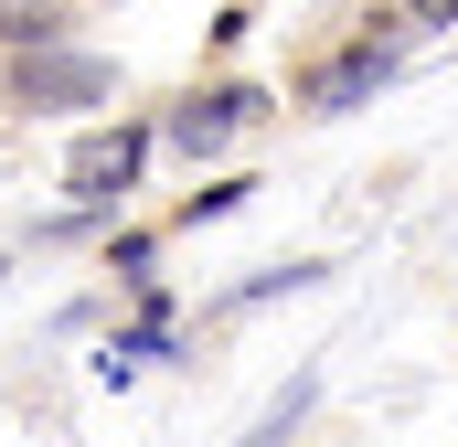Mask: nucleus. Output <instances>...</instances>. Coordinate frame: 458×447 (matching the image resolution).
I'll return each mask as SVG.
<instances>
[{
  "mask_svg": "<svg viewBox=\"0 0 458 447\" xmlns=\"http://www.w3.org/2000/svg\"><path fill=\"white\" fill-rule=\"evenodd\" d=\"M320 277H331V256H288V266H256V277L234 288L214 320H245V309H267V299H299V288H320Z\"/></svg>",
  "mask_w": 458,
  "mask_h": 447,
  "instance_id": "423d86ee",
  "label": "nucleus"
},
{
  "mask_svg": "<svg viewBox=\"0 0 458 447\" xmlns=\"http://www.w3.org/2000/svg\"><path fill=\"white\" fill-rule=\"evenodd\" d=\"M405 11V32H458V0H394Z\"/></svg>",
  "mask_w": 458,
  "mask_h": 447,
  "instance_id": "9d476101",
  "label": "nucleus"
},
{
  "mask_svg": "<svg viewBox=\"0 0 458 447\" xmlns=\"http://www.w3.org/2000/svg\"><path fill=\"white\" fill-rule=\"evenodd\" d=\"M310 405H320V373H299V384H288V394H277V405H267V416H256L234 447H288L299 426H310Z\"/></svg>",
  "mask_w": 458,
  "mask_h": 447,
  "instance_id": "6e6552de",
  "label": "nucleus"
},
{
  "mask_svg": "<svg viewBox=\"0 0 458 447\" xmlns=\"http://www.w3.org/2000/svg\"><path fill=\"white\" fill-rule=\"evenodd\" d=\"M43 43H75V0H0V64Z\"/></svg>",
  "mask_w": 458,
  "mask_h": 447,
  "instance_id": "39448f33",
  "label": "nucleus"
},
{
  "mask_svg": "<svg viewBox=\"0 0 458 447\" xmlns=\"http://www.w3.org/2000/svg\"><path fill=\"white\" fill-rule=\"evenodd\" d=\"M405 54H416L405 11H373V21H352V32H320V43L288 64V107L299 117H352V107H373V97L405 75Z\"/></svg>",
  "mask_w": 458,
  "mask_h": 447,
  "instance_id": "f257e3e1",
  "label": "nucleus"
},
{
  "mask_svg": "<svg viewBox=\"0 0 458 447\" xmlns=\"http://www.w3.org/2000/svg\"><path fill=\"white\" fill-rule=\"evenodd\" d=\"M245 192H256V181H245V171H225V181H203L192 203H171V214H160V234H192V224H225L234 203H245Z\"/></svg>",
  "mask_w": 458,
  "mask_h": 447,
  "instance_id": "1a4fd4ad",
  "label": "nucleus"
},
{
  "mask_svg": "<svg viewBox=\"0 0 458 447\" xmlns=\"http://www.w3.org/2000/svg\"><path fill=\"white\" fill-rule=\"evenodd\" d=\"M277 86H256V75H192L182 97H160V149L171 160H192V171H214L234 139H256V128H277Z\"/></svg>",
  "mask_w": 458,
  "mask_h": 447,
  "instance_id": "7ed1b4c3",
  "label": "nucleus"
},
{
  "mask_svg": "<svg viewBox=\"0 0 458 447\" xmlns=\"http://www.w3.org/2000/svg\"><path fill=\"white\" fill-rule=\"evenodd\" d=\"M75 11H97V0H75Z\"/></svg>",
  "mask_w": 458,
  "mask_h": 447,
  "instance_id": "f8f14e48",
  "label": "nucleus"
},
{
  "mask_svg": "<svg viewBox=\"0 0 458 447\" xmlns=\"http://www.w3.org/2000/svg\"><path fill=\"white\" fill-rule=\"evenodd\" d=\"M0 277H11V256H0Z\"/></svg>",
  "mask_w": 458,
  "mask_h": 447,
  "instance_id": "9b49d317",
  "label": "nucleus"
},
{
  "mask_svg": "<svg viewBox=\"0 0 458 447\" xmlns=\"http://www.w3.org/2000/svg\"><path fill=\"white\" fill-rule=\"evenodd\" d=\"M149 160H160V107L86 117V128L64 139V203H75V214H97V224H117L128 203H139Z\"/></svg>",
  "mask_w": 458,
  "mask_h": 447,
  "instance_id": "f03ea898",
  "label": "nucleus"
},
{
  "mask_svg": "<svg viewBox=\"0 0 458 447\" xmlns=\"http://www.w3.org/2000/svg\"><path fill=\"white\" fill-rule=\"evenodd\" d=\"M160 245H171L160 224H107V277L128 288V299H139V288H160Z\"/></svg>",
  "mask_w": 458,
  "mask_h": 447,
  "instance_id": "0eeeda50",
  "label": "nucleus"
},
{
  "mask_svg": "<svg viewBox=\"0 0 458 447\" xmlns=\"http://www.w3.org/2000/svg\"><path fill=\"white\" fill-rule=\"evenodd\" d=\"M117 54L97 43H43V54H11L0 64V117H86V107H117Z\"/></svg>",
  "mask_w": 458,
  "mask_h": 447,
  "instance_id": "20e7f679",
  "label": "nucleus"
}]
</instances>
